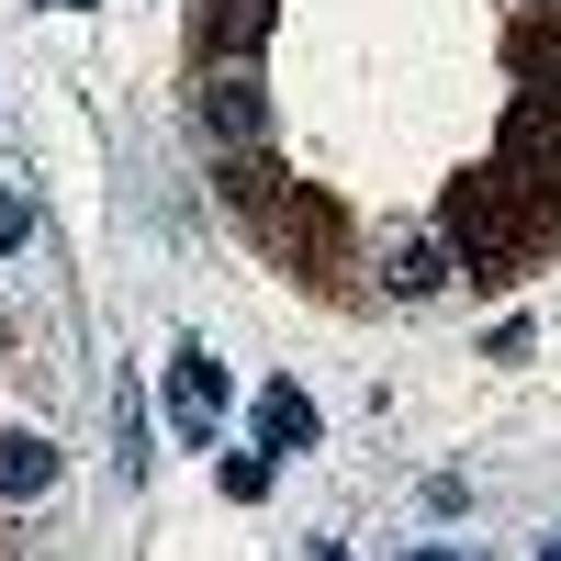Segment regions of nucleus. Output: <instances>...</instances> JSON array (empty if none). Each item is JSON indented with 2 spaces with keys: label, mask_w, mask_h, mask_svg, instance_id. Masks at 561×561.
<instances>
[{
  "label": "nucleus",
  "mask_w": 561,
  "mask_h": 561,
  "mask_svg": "<svg viewBox=\"0 0 561 561\" xmlns=\"http://www.w3.org/2000/svg\"><path fill=\"white\" fill-rule=\"evenodd\" d=\"M214 415H225V359H214V348L192 337V348L169 359V427L203 449V438H214Z\"/></svg>",
  "instance_id": "f257e3e1"
},
{
  "label": "nucleus",
  "mask_w": 561,
  "mask_h": 561,
  "mask_svg": "<svg viewBox=\"0 0 561 561\" xmlns=\"http://www.w3.org/2000/svg\"><path fill=\"white\" fill-rule=\"evenodd\" d=\"M203 135H225V147H259V135H270V90L248 79V68H225V79H203Z\"/></svg>",
  "instance_id": "f03ea898"
},
{
  "label": "nucleus",
  "mask_w": 561,
  "mask_h": 561,
  "mask_svg": "<svg viewBox=\"0 0 561 561\" xmlns=\"http://www.w3.org/2000/svg\"><path fill=\"white\" fill-rule=\"evenodd\" d=\"M314 438H325V415H314L293 382H270V393H259V449L280 460V449H314Z\"/></svg>",
  "instance_id": "7ed1b4c3"
},
{
  "label": "nucleus",
  "mask_w": 561,
  "mask_h": 561,
  "mask_svg": "<svg viewBox=\"0 0 561 561\" xmlns=\"http://www.w3.org/2000/svg\"><path fill=\"white\" fill-rule=\"evenodd\" d=\"M45 483H57V438L0 427V494H45Z\"/></svg>",
  "instance_id": "20e7f679"
},
{
  "label": "nucleus",
  "mask_w": 561,
  "mask_h": 561,
  "mask_svg": "<svg viewBox=\"0 0 561 561\" xmlns=\"http://www.w3.org/2000/svg\"><path fill=\"white\" fill-rule=\"evenodd\" d=\"M382 280H393V293H404V304H427V293H438V280H449V237H404V248L382 259Z\"/></svg>",
  "instance_id": "39448f33"
},
{
  "label": "nucleus",
  "mask_w": 561,
  "mask_h": 561,
  "mask_svg": "<svg viewBox=\"0 0 561 561\" xmlns=\"http://www.w3.org/2000/svg\"><path fill=\"white\" fill-rule=\"evenodd\" d=\"M214 34H225V45H259V34H270V0H225Z\"/></svg>",
  "instance_id": "423d86ee"
},
{
  "label": "nucleus",
  "mask_w": 561,
  "mask_h": 561,
  "mask_svg": "<svg viewBox=\"0 0 561 561\" xmlns=\"http://www.w3.org/2000/svg\"><path fill=\"white\" fill-rule=\"evenodd\" d=\"M225 494L259 505V494H270V449H237V460H225Z\"/></svg>",
  "instance_id": "0eeeda50"
},
{
  "label": "nucleus",
  "mask_w": 561,
  "mask_h": 561,
  "mask_svg": "<svg viewBox=\"0 0 561 561\" xmlns=\"http://www.w3.org/2000/svg\"><path fill=\"white\" fill-rule=\"evenodd\" d=\"M34 237V203H12V192H0V248H23Z\"/></svg>",
  "instance_id": "6e6552de"
},
{
  "label": "nucleus",
  "mask_w": 561,
  "mask_h": 561,
  "mask_svg": "<svg viewBox=\"0 0 561 561\" xmlns=\"http://www.w3.org/2000/svg\"><path fill=\"white\" fill-rule=\"evenodd\" d=\"M404 561H472V550H404Z\"/></svg>",
  "instance_id": "1a4fd4ad"
},
{
  "label": "nucleus",
  "mask_w": 561,
  "mask_h": 561,
  "mask_svg": "<svg viewBox=\"0 0 561 561\" xmlns=\"http://www.w3.org/2000/svg\"><path fill=\"white\" fill-rule=\"evenodd\" d=\"M45 12H90V0H45Z\"/></svg>",
  "instance_id": "9d476101"
}]
</instances>
